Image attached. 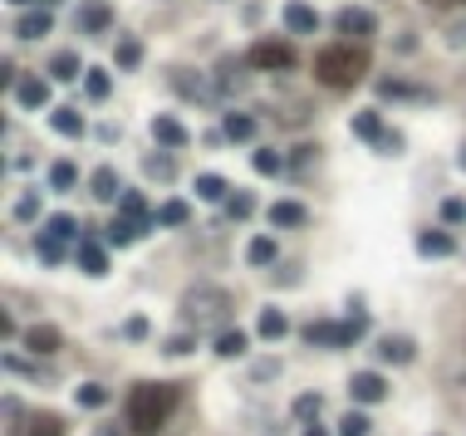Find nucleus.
I'll return each instance as SVG.
<instances>
[{
  "mask_svg": "<svg viewBox=\"0 0 466 436\" xmlns=\"http://www.w3.org/2000/svg\"><path fill=\"white\" fill-rule=\"evenodd\" d=\"M11 436H64V417L59 412H30L15 422Z\"/></svg>",
  "mask_w": 466,
  "mask_h": 436,
  "instance_id": "nucleus-7",
  "label": "nucleus"
},
{
  "mask_svg": "<svg viewBox=\"0 0 466 436\" xmlns=\"http://www.w3.org/2000/svg\"><path fill=\"white\" fill-rule=\"evenodd\" d=\"M191 348H197V339H187V333H177V339L162 343V353H167V358H182V353H191Z\"/></svg>",
  "mask_w": 466,
  "mask_h": 436,
  "instance_id": "nucleus-43",
  "label": "nucleus"
},
{
  "mask_svg": "<svg viewBox=\"0 0 466 436\" xmlns=\"http://www.w3.org/2000/svg\"><path fill=\"white\" fill-rule=\"evenodd\" d=\"M353 133H359V138H369L373 148H378V142H383V118L378 113H359V118H353Z\"/></svg>",
  "mask_w": 466,
  "mask_h": 436,
  "instance_id": "nucleus-29",
  "label": "nucleus"
},
{
  "mask_svg": "<svg viewBox=\"0 0 466 436\" xmlns=\"http://www.w3.org/2000/svg\"><path fill=\"white\" fill-rule=\"evenodd\" d=\"M251 211H255V196L251 192H236L231 202H226V216H231V221H245Z\"/></svg>",
  "mask_w": 466,
  "mask_h": 436,
  "instance_id": "nucleus-38",
  "label": "nucleus"
},
{
  "mask_svg": "<svg viewBox=\"0 0 466 436\" xmlns=\"http://www.w3.org/2000/svg\"><path fill=\"white\" fill-rule=\"evenodd\" d=\"M319 407H324V397H319V393H299L295 397V417H299V422H315V412H319Z\"/></svg>",
  "mask_w": 466,
  "mask_h": 436,
  "instance_id": "nucleus-34",
  "label": "nucleus"
},
{
  "mask_svg": "<svg viewBox=\"0 0 466 436\" xmlns=\"http://www.w3.org/2000/svg\"><path fill=\"white\" fill-rule=\"evenodd\" d=\"M359 333H363V314H353L349 324H309L305 339L324 343V348H353V343H359Z\"/></svg>",
  "mask_w": 466,
  "mask_h": 436,
  "instance_id": "nucleus-4",
  "label": "nucleus"
},
{
  "mask_svg": "<svg viewBox=\"0 0 466 436\" xmlns=\"http://www.w3.org/2000/svg\"><path fill=\"white\" fill-rule=\"evenodd\" d=\"M98 436H113V432H98Z\"/></svg>",
  "mask_w": 466,
  "mask_h": 436,
  "instance_id": "nucleus-52",
  "label": "nucleus"
},
{
  "mask_svg": "<svg viewBox=\"0 0 466 436\" xmlns=\"http://www.w3.org/2000/svg\"><path fill=\"white\" fill-rule=\"evenodd\" d=\"M35 245H40V260H44V265H64V241H54V235H40Z\"/></svg>",
  "mask_w": 466,
  "mask_h": 436,
  "instance_id": "nucleus-37",
  "label": "nucleus"
},
{
  "mask_svg": "<svg viewBox=\"0 0 466 436\" xmlns=\"http://www.w3.org/2000/svg\"><path fill=\"white\" fill-rule=\"evenodd\" d=\"M462 167H466V148H462Z\"/></svg>",
  "mask_w": 466,
  "mask_h": 436,
  "instance_id": "nucleus-50",
  "label": "nucleus"
},
{
  "mask_svg": "<svg viewBox=\"0 0 466 436\" xmlns=\"http://www.w3.org/2000/svg\"><path fill=\"white\" fill-rule=\"evenodd\" d=\"M84 88H89V98H108V94H113V79H108V69H89V74H84Z\"/></svg>",
  "mask_w": 466,
  "mask_h": 436,
  "instance_id": "nucleus-31",
  "label": "nucleus"
},
{
  "mask_svg": "<svg viewBox=\"0 0 466 436\" xmlns=\"http://www.w3.org/2000/svg\"><path fill=\"white\" fill-rule=\"evenodd\" d=\"M245 348H251V339H245L241 329H226L221 339H216V358H241Z\"/></svg>",
  "mask_w": 466,
  "mask_h": 436,
  "instance_id": "nucleus-26",
  "label": "nucleus"
},
{
  "mask_svg": "<svg viewBox=\"0 0 466 436\" xmlns=\"http://www.w3.org/2000/svg\"><path fill=\"white\" fill-rule=\"evenodd\" d=\"M245 256H251V265H276V256H280V250H276V241H270V235H255V241L251 245H245Z\"/></svg>",
  "mask_w": 466,
  "mask_h": 436,
  "instance_id": "nucleus-25",
  "label": "nucleus"
},
{
  "mask_svg": "<svg viewBox=\"0 0 466 436\" xmlns=\"http://www.w3.org/2000/svg\"><path fill=\"white\" fill-rule=\"evenodd\" d=\"M339 436H369V417H363V412H349V417L339 422Z\"/></svg>",
  "mask_w": 466,
  "mask_h": 436,
  "instance_id": "nucleus-41",
  "label": "nucleus"
},
{
  "mask_svg": "<svg viewBox=\"0 0 466 436\" xmlns=\"http://www.w3.org/2000/svg\"><path fill=\"white\" fill-rule=\"evenodd\" d=\"M285 314H280V309H260V319H255V333H260V339H285Z\"/></svg>",
  "mask_w": 466,
  "mask_h": 436,
  "instance_id": "nucleus-24",
  "label": "nucleus"
},
{
  "mask_svg": "<svg viewBox=\"0 0 466 436\" xmlns=\"http://www.w3.org/2000/svg\"><path fill=\"white\" fill-rule=\"evenodd\" d=\"M123 333H128V339H143V333H148V319H128Z\"/></svg>",
  "mask_w": 466,
  "mask_h": 436,
  "instance_id": "nucleus-47",
  "label": "nucleus"
},
{
  "mask_svg": "<svg viewBox=\"0 0 466 436\" xmlns=\"http://www.w3.org/2000/svg\"><path fill=\"white\" fill-rule=\"evenodd\" d=\"M251 69V65H245ZM245 69H241V59H221V65H216V84L221 88H241L245 84Z\"/></svg>",
  "mask_w": 466,
  "mask_h": 436,
  "instance_id": "nucleus-27",
  "label": "nucleus"
},
{
  "mask_svg": "<svg viewBox=\"0 0 466 436\" xmlns=\"http://www.w3.org/2000/svg\"><path fill=\"white\" fill-rule=\"evenodd\" d=\"M197 196H202V202H221V196H226V177L202 172V177H197Z\"/></svg>",
  "mask_w": 466,
  "mask_h": 436,
  "instance_id": "nucleus-28",
  "label": "nucleus"
},
{
  "mask_svg": "<svg viewBox=\"0 0 466 436\" xmlns=\"http://www.w3.org/2000/svg\"><path fill=\"white\" fill-rule=\"evenodd\" d=\"M152 138H158L162 148H187V128H182L172 113H158V118H152Z\"/></svg>",
  "mask_w": 466,
  "mask_h": 436,
  "instance_id": "nucleus-14",
  "label": "nucleus"
},
{
  "mask_svg": "<svg viewBox=\"0 0 466 436\" xmlns=\"http://www.w3.org/2000/svg\"><path fill=\"white\" fill-rule=\"evenodd\" d=\"M442 221H466V202H442Z\"/></svg>",
  "mask_w": 466,
  "mask_h": 436,
  "instance_id": "nucleus-45",
  "label": "nucleus"
},
{
  "mask_svg": "<svg viewBox=\"0 0 466 436\" xmlns=\"http://www.w3.org/2000/svg\"><path fill=\"white\" fill-rule=\"evenodd\" d=\"M89 192H94L98 202H123V187H118V172H113V167H98Z\"/></svg>",
  "mask_w": 466,
  "mask_h": 436,
  "instance_id": "nucleus-17",
  "label": "nucleus"
},
{
  "mask_svg": "<svg viewBox=\"0 0 466 436\" xmlns=\"http://www.w3.org/2000/svg\"><path fill=\"white\" fill-rule=\"evenodd\" d=\"M15 216H20V221H30V216H40V196H20V206H15Z\"/></svg>",
  "mask_w": 466,
  "mask_h": 436,
  "instance_id": "nucleus-44",
  "label": "nucleus"
},
{
  "mask_svg": "<svg viewBox=\"0 0 466 436\" xmlns=\"http://www.w3.org/2000/svg\"><path fill=\"white\" fill-rule=\"evenodd\" d=\"M172 84H177L182 94H197V98H202V103H212V94H206L202 74H172Z\"/></svg>",
  "mask_w": 466,
  "mask_h": 436,
  "instance_id": "nucleus-36",
  "label": "nucleus"
},
{
  "mask_svg": "<svg viewBox=\"0 0 466 436\" xmlns=\"http://www.w3.org/2000/svg\"><path fill=\"white\" fill-rule=\"evenodd\" d=\"M15 98H20L25 108H44V103H50V79L20 74V84H15Z\"/></svg>",
  "mask_w": 466,
  "mask_h": 436,
  "instance_id": "nucleus-12",
  "label": "nucleus"
},
{
  "mask_svg": "<svg viewBox=\"0 0 466 436\" xmlns=\"http://www.w3.org/2000/svg\"><path fill=\"white\" fill-rule=\"evenodd\" d=\"M245 65L251 69H290L299 59H295V44H285V40H255L251 54H245Z\"/></svg>",
  "mask_w": 466,
  "mask_h": 436,
  "instance_id": "nucleus-5",
  "label": "nucleus"
},
{
  "mask_svg": "<svg viewBox=\"0 0 466 436\" xmlns=\"http://www.w3.org/2000/svg\"><path fill=\"white\" fill-rule=\"evenodd\" d=\"M251 167L260 172V177H276V172H280V152H270V148H255V152H251Z\"/></svg>",
  "mask_w": 466,
  "mask_h": 436,
  "instance_id": "nucleus-33",
  "label": "nucleus"
},
{
  "mask_svg": "<svg viewBox=\"0 0 466 436\" xmlns=\"http://www.w3.org/2000/svg\"><path fill=\"white\" fill-rule=\"evenodd\" d=\"M59 343H64V333L54 329V324H30V329H25V348H30V353H40V358L59 353Z\"/></svg>",
  "mask_w": 466,
  "mask_h": 436,
  "instance_id": "nucleus-9",
  "label": "nucleus"
},
{
  "mask_svg": "<svg viewBox=\"0 0 466 436\" xmlns=\"http://www.w3.org/2000/svg\"><path fill=\"white\" fill-rule=\"evenodd\" d=\"M50 128L64 133V138H79V133H84V118H79L74 108H54V113H50Z\"/></svg>",
  "mask_w": 466,
  "mask_h": 436,
  "instance_id": "nucleus-23",
  "label": "nucleus"
},
{
  "mask_svg": "<svg viewBox=\"0 0 466 436\" xmlns=\"http://www.w3.org/2000/svg\"><path fill=\"white\" fill-rule=\"evenodd\" d=\"M423 5H432V11H447V5H466V0H423Z\"/></svg>",
  "mask_w": 466,
  "mask_h": 436,
  "instance_id": "nucleus-48",
  "label": "nucleus"
},
{
  "mask_svg": "<svg viewBox=\"0 0 466 436\" xmlns=\"http://www.w3.org/2000/svg\"><path fill=\"white\" fill-rule=\"evenodd\" d=\"M143 172H148V177H172V157L152 152V157H143Z\"/></svg>",
  "mask_w": 466,
  "mask_h": 436,
  "instance_id": "nucleus-42",
  "label": "nucleus"
},
{
  "mask_svg": "<svg viewBox=\"0 0 466 436\" xmlns=\"http://www.w3.org/2000/svg\"><path fill=\"white\" fill-rule=\"evenodd\" d=\"M285 25H290V34H315L319 30V11L305 5V0H285Z\"/></svg>",
  "mask_w": 466,
  "mask_h": 436,
  "instance_id": "nucleus-10",
  "label": "nucleus"
},
{
  "mask_svg": "<svg viewBox=\"0 0 466 436\" xmlns=\"http://www.w3.org/2000/svg\"><path fill=\"white\" fill-rule=\"evenodd\" d=\"M413 339H403V333H392V339H383L378 343V358H388V363H413Z\"/></svg>",
  "mask_w": 466,
  "mask_h": 436,
  "instance_id": "nucleus-19",
  "label": "nucleus"
},
{
  "mask_svg": "<svg viewBox=\"0 0 466 436\" xmlns=\"http://www.w3.org/2000/svg\"><path fill=\"white\" fill-rule=\"evenodd\" d=\"M50 30H54V15L50 11H25L20 20H15V34H20V40H44Z\"/></svg>",
  "mask_w": 466,
  "mask_h": 436,
  "instance_id": "nucleus-13",
  "label": "nucleus"
},
{
  "mask_svg": "<svg viewBox=\"0 0 466 436\" xmlns=\"http://www.w3.org/2000/svg\"><path fill=\"white\" fill-rule=\"evenodd\" d=\"M270 221H276L280 231H295V226L309 221V211L299 202H276V206H270Z\"/></svg>",
  "mask_w": 466,
  "mask_h": 436,
  "instance_id": "nucleus-16",
  "label": "nucleus"
},
{
  "mask_svg": "<svg viewBox=\"0 0 466 436\" xmlns=\"http://www.w3.org/2000/svg\"><path fill=\"white\" fill-rule=\"evenodd\" d=\"M177 402H182L177 383H138L133 393H128V407H123L128 436H158L162 422L177 412Z\"/></svg>",
  "mask_w": 466,
  "mask_h": 436,
  "instance_id": "nucleus-1",
  "label": "nucleus"
},
{
  "mask_svg": "<svg viewBox=\"0 0 466 436\" xmlns=\"http://www.w3.org/2000/svg\"><path fill=\"white\" fill-rule=\"evenodd\" d=\"M191 221V211H187V202H167L158 211V226H187Z\"/></svg>",
  "mask_w": 466,
  "mask_h": 436,
  "instance_id": "nucleus-35",
  "label": "nucleus"
},
{
  "mask_svg": "<svg viewBox=\"0 0 466 436\" xmlns=\"http://www.w3.org/2000/svg\"><path fill=\"white\" fill-rule=\"evenodd\" d=\"M74 397H79V407H104L108 402V387L104 383H84Z\"/></svg>",
  "mask_w": 466,
  "mask_h": 436,
  "instance_id": "nucleus-39",
  "label": "nucleus"
},
{
  "mask_svg": "<svg viewBox=\"0 0 466 436\" xmlns=\"http://www.w3.org/2000/svg\"><path fill=\"white\" fill-rule=\"evenodd\" d=\"M417 250L432 256V260H442V256H452L456 245H452V235H447V231H423V235H417Z\"/></svg>",
  "mask_w": 466,
  "mask_h": 436,
  "instance_id": "nucleus-18",
  "label": "nucleus"
},
{
  "mask_svg": "<svg viewBox=\"0 0 466 436\" xmlns=\"http://www.w3.org/2000/svg\"><path fill=\"white\" fill-rule=\"evenodd\" d=\"M231 314V294L221 285H191L182 294V319L187 324H216Z\"/></svg>",
  "mask_w": 466,
  "mask_h": 436,
  "instance_id": "nucleus-3",
  "label": "nucleus"
},
{
  "mask_svg": "<svg viewBox=\"0 0 466 436\" xmlns=\"http://www.w3.org/2000/svg\"><path fill=\"white\" fill-rule=\"evenodd\" d=\"M118 211H123V221H133V226H143V231H148V202H143L138 192H123V202H118Z\"/></svg>",
  "mask_w": 466,
  "mask_h": 436,
  "instance_id": "nucleus-21",
  "label": "nucleus"
},
{
  "mask_svg": "<svg viewBox=\"0 0 466 436\" xmlns=\"http://www.w3.org/2000/svg\"><path fill=\"white\" fill-rule=\"evenodd\" d=\"M79 74H89V69H84V59H79L74 50H64V54L50 59V79H59V84H74Z\"/></svg>",
  "mask_w": 466,
  "mask_h": 436,
  "instance_id": "nucleus-15",
  "label": "nucleus"
},
{
  "mask_svg": "<svg viewBox=\"0 0 466 436\" xmlns=\"http://www.w3.org/2000/svg\"><path fill=\"white\" fill-rule=\"evenodd\" d=\"M74 181H79V167H74V162H54V167H50V187H54V192H69Z\"/></svg>",
  "mask_w": 466,
  "mask_h": 436,
  "instance_id": "nucleus-30",
  "label": "nucleus"
},
{
  "mask_svg": "<svg viewBox=\"0 0 466 436\" xmlns=\"http://www.w3.org/2000/svg\"><path fill=\"white\" fill-rule=\"evenodd\" d=\"M79 265H84V275H94V279H98V275H108V250L89 241L84 250H79Z\"/></svg>",
  "mask_w": 466,
  "mask_h": 436,
  "instance_id": "nucleus-22",
  "label": "nucleus"
},
{
  "mask_svg": "<svg viewBox=\"0 0 466 436\" xmlns=\"http://www.w3.org/2000/svg\"><path fill=\"white\" fill-rule=\"evenodd\" d=\"M118 65H123V69H138L143 65V44L138 40H123V44H118Z\"/></svg>",
  "mask_w": 466,
  "mask_h": 436,
  "instance_id": "nucleus-40",
  "label": "nucleus"
},
{
  "mask_svg": "<svg viewBox=\"0 0 466 436\" xmlns=\"http://www.w3.org/2000/svg\"><path fill=\"white\" fill-rule=\"evenodd\" d=\"M363 74H369V50L363 44H324V50L315 54V79L324 88H353L363 84Z\"/></svg>",
  "mask_w": 466,
  "mask_h": 436,
  "instance_id": "nucleus-2",
  "label": "nucleus"
},
{
  "mask_svg": "<svg viewBox=\"0 0 466 436\" xmlns=\"http://www.w3.org/2000/svg\"><path fill=\"white\" fill-rule=\"evenodd\" d=\"M305 436H324V426H319V422H309V426H305Z\"/></svg>",
  "mask_w": 466,
  "mask_h": 436,
  "instance_id": "nucleus-49",
  "label": "nucleus"
},
{
  "mask_svg": "<svg viewBox=\"0 0 466 436\" xmlns=\"http://www.w3.org/2000/svg\"><path fill=\"white\" fill-rule=\"evenodd\" d=\"M349 393H353V402H383V397H388V383H383L378 372H353Z\"/></svg>",
  "mask_w": 466,
  "mask_h": 436,
  "instance_id": "nucleus-11",
  "label": "nucleus"
},
{
  "mask_svg": "<svg viewBox=\"0 0 466 436\" xmlns=\"http://www.w3.org/2000/svg\"><path fill=\"white\" fill-rule=\"evenodd\" d=\"M378 148H388L392 157H398V152H403V138H398V133H383V142H378Z\"/></svg>",
  "mask_w": 466,
  "mask_h": 436,
  "instance_id": "nucleus-46",
  "label": "nucleus"
},
{
  "mask_svg": "<svg viewBox=\"0 0 466 436\" xmlns=\"http://www.w3.org/2000/svg\"><path fill=\"white\" fill-rule=\"evenodd\" d=\"M44 235H54V241H74V235H79V221H74V216H50V231H44Z\"/></svg>",
  "mask_w": 466,
  "mask_h": 436,
  "instance_id": "nucleus-32",
  "label": "nucleus"
},
{
  "mask_svg": "<svg viewBox=\"0 0 466 436\" xmlns=\"http://www.w3.org/2000/svg\"><path fill=\"white\" fill-rule=\"evenodd\" d=\"M334 25H339V40L349 34V40H369L373 30H378V15L363 11V5H344L339 15H334Z\"/></svg>",
  "mask_w": 466,
  "mask_h": 436,
  "instance_id": "nucleus-6",
  "label": "nucleus"
},
{
  "mask_svg": "<svg viewBox=\"0 0 466 436\" xmlns=\"http://www.w3.org/2000/svg\"><path fill=\"white\" fill-rule=\"evenodd\" d=\"M74 25H79L84 34L108 30V25H113V11H108V0H84V5L74 11Z\"/></svg>",
  "mask_w": 466,
  "mask_h": 436,
  "instance_id": "nucleus-8",
  "label": "nucleus"
},
{
  "mask_svg": "<svg viewBox=\"0 0 466 436\" xmlns=\"http://www.w3.org/2000/svg\"><path fill=\"white\" fill-rule=\"evenodd\" d=\"M221 133H226L231 142H251V138H255V118H251V113H226Z\"/></svg>",
  "mask_w": 466,
  "mask_h": 436,
  "instance_id": "nucleus-20",
  "label": "nucleus"
},
{
  "mask_svg": "<svg viewBox=\"0 0 466 436\" xmlns=\"http://www.w3.org/2000/svg\"><path fill=\"white\" fill-rule=\"evenodd\" d=\"M11 5H25V0H11Z\"/></svg>",
  "mask_w": 466,
  "mask_h": 436,
  "instance_id": "nucleus-51",
  "label": "nucleus"
}]
</instances>
